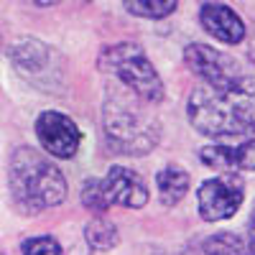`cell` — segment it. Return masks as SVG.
Listing matches in <instances>:
<instances>
[{"instance_id": "4fadbf2b", "label": "cell", "mask_w": 255, "mask_h": 255, "mask_svg": "<svg viewBox=\"0 0 255 255\" xmlns=\"http://www.w3.org/2000/svg\"><path fill=\"white\" fill-rule=\"evenodd\" d=\"M84 238H87L92 250H113L120 240L118 227L108 220H92L87 227H84Z\"/></svg>"}, {"instance_id": "8992f818", "label": "cell", "mask_w": 255, "mask_h": 255, "mask_svg": "<svg viewBox=\"0 0 255 255\" xmlns=\"http://www.w3.org/2000/svg\"><path fill=\"white\" fill-rule=\"evenodd\" d=\"M184 61L189 72L197 74L202 84H209V87H222V84H232L245 77L240 64L230 54L207 44H189L184 49Z\"/></svg>"}, {"instance_id": "9c48e42d", "label": "cell", "mask_w": 255, "mask_h": 255, "mask_svg": "<svg viewBox=\"0 0 255 255\" xmlns=\"http://www.w3.org/2000/svg\"><path fill=\"white\" fill-rule=\"evenodd\" d=\"M199 161L209 168L227 174H238V171H255V138L240 143V145H204L199 148Z\"/></svg>"}, {"instance_id": "7a4b0ae2", "label": "cell", "mask_w": 255, "mask_h": 255, "mask_svg": "<svg viewBox=\"0 0 255 255\" xmlns=\"http://www.w3.org/2000/svg\"><path fill=\"white\" fill-rule=\"evenodd\" d=\"M10 199L20 215H41L67 199V179L36 148H18L8 166Z\"/></svg>"}, {"instance_id": "e0dca14e", "label": "cell", "mask_w": 255, "mask_h": 255, "mask_svg": "<svg viewBox=\"0 0 255 255\" xmlns=\"http://www.w3.org/2000/svg\"><path fill=\"white\" fill-rule=\"evenodd\" d=\"M20 253L23 255H64L61 245L49 238V235H38V238H31L20 245Z\"/></svg>"}, {"instance_id": "30bf717a", "label": "cell", "mask_w": 255, "mask_h": 255, "mask_svg": "<svg viewBox=\"0 0 255 255\" xmlns=\"http://www.w3.org/2000/svg\"><path fill=\"white\" fill-rule=\"evenodd\" d=\"M199 20L209 36H215L222 44H240L245 38V23L243 18L222 3H204L199 8Z\"/></svg>"}, {"instance_id": "277c9868", "label": "cell", "mask_w": 255, "mask_h": 255, "mask_svg": "<svg viewBox=\"0 0 255 255\" xmlns=\"http://www.w3.org/2000/svg\"><path fill=\"white\" fill-rule=\"evenodd\" d=\"M100 69L118 77L123 87L145 105H158L163 100V82L158 72L148 61L145 51L133 41H120L105 49L100 54Z\"/></svg>"}, {"instance_id": "9a60e30c", "label": "cell", "mask_w": 255, "mask_h": 255, "mask_svg": "<svg viewBox=\"0 0 255 255\" xmlns=\"http://www.w3.org/2000/svg\"><path fill=\"white\" fill-rule=\"evenodd\" d=\"M176 0H130L125 3V10L133 13V15H140V18H166L176 10Z\"/></svg>"}, {"instance_id": "52a82bcc", "label": "cell", "mask_w": 255, "mask_h": 255, "mask_svg": "<svg viewBox=\"0 0 255 255\" xmlns=\"http://www.w3.org/2000/svg\"><path fill=\"white\" fill-rule=\"evenodd\" d=\"M36 138L46 153L56 158H72L79 151L82 130L69 115L59 110H46L36 118Z\"/></svg>"}, {"instance_id": "ac0fdd59", "label": "cell", "mask_w": 255, "mask_h": 255, "mask_svg": "<svg viewBox=\"0 0 255 255\" xmlns=\"http://www.w3.org/2000/svg\"><path fill=\"white\" fill-rule=\"evenodd\" d=\"M248 56H250L253 67H255V26H253V31H250V41H248Z\"/></svg>"}, {"instance_id": "6da1fadb", "label": "cell", "mask_w": 255, "mask_h": 255, "mask_svg": "<svg viewBox=\"0 0 255 255\" xmlns=\"http://www.w3.org/2000/svg\"><path fill=\"white\" fill-rule=\"evenodd\" d=\"M189 123L209 138L255 135V77L209 87L199 84L189 95Z\"/></svg>"}, {"instance_id": "3957f363", "label": "cell", "mask_w": 255, "mask_h": 255, "mask_svg": "<svg viewBox=\"0 0 255 255\" xmlns=\"http://www.w3.org/2000/svg\"><path fill=\"white\" fill-rule=\"evenodd\" d=\"M102 130L108 145L123 156H145L161 140V123L133 92H108L102 105Z\"/></svg>"}, {"instance_id": "ba28073f", "label": "cell", "mask_w": 255, "mask_h": 255, "mask_svg": "<svg viewBox=\"0 0 255 255\" xmlns=\"http://www.w3.org/2000/svg\"><path fill=\"white\" fill-rule=\"evenodd\" d=\"M100 186H102L108 207L118 204V207H128V209H143L148 204V197H151L143 176L125 166H113L100 179Z\"/></svg>"}, {"instance_id": "ffe728a7", "label": "cell", "mask_w": 255, "mask_h": 255, "mask_svg": "<svg viewBox=\"0 0 255 255\" xmlns=\"http://www.w3.org/2000/svg\"><path fill=\"white\" fill-rule=\"evenodd\" d=\"M0 255H5V253H0Z\"/></svg>"}, {"instance_id": "5b68a950", "label": "cell", "mask_w": 255, "mask_h": 255, "mask_svg": "<svg viewBox=\"0 0 255 255\" xmlns=\"http://www.w3.org/2000/svg\"><path fill=\"white\" fill-rule=\"evenodd\" d=\"M243 199H245V184L238 174H225V176H217V179H207L197 189L199 215L207 222L230 220L240 209Z\"/></svg>"}, {"instance_id": "2e32d148", "label": "cell", "mask_w": 255, "mask_h": 255, "mask_svg": "<svg viewBox=\"0 0 255 255\" xmlns=\"http://www.w3.org/2000/svg\"><path fill=\"white\" fill-rule=\"evenodd\" d=\"M82 204L92 209V212H108V202H105V194H102V186H100V179H87L82 186Z\"/></svg>"}, {"instance_id": "5bb4252c", "label": "cell", "mask_w": 255, "mask_h": 255, "mask_svg": "<svg viewBox=\"0 0 255 255\" xmlns=\"http://www.w3.org/2000/svg\"><path fill=\"white\" fill-rule=\"evenodd\" d=\"M204 253L207 255H255L245 240H240L238 235H230V232H220L215 238H207Z\"/></svg>"}, {"instance_id": "7c38bea8", "label": "cell", "mask_w": 255, "mask_h": 255, "mask_svg": "<svg viewBox=\"0 0 255 255\" xmlns=\"http://www.w3.org/2000/svg\"><path fill=\"white\" fill-rule=\"evenodd\" d=\"M189 184H191V179H189V174L184 171L181 166H176V163L163 166L161 171L156 174V191H158L161 204H166V207L179 204L186 197Z\"/></svg>"}, {"instance_id": "d6986e66", "label": "cell", "mask_w": 255, "mask_h": 255, "mask_svg": "<svg viewBox=\"0 0 255 255\" xmlns=\"http://www.w3.org/2000/svg\"><path fill=\"white\" fill-rule=\"evenodd\" d=\"M248 245H250V250L255 253V222H253V227H250V240H248Z\"/></svg>"}, {"instance_id": "8fae6325", "label": "cell", "mask_w": 255, "mask_h": 255, "mask_svg": "<svg viewBox=\"0 0 255 255\" xmlns=\"http://www.w3.org/2000/svg\"><path fill=\"white\" fill-rule=\"evenodd\" d=\"M10 59L23 74H38L51 69V49L38 38H18L10 46Z\"/></svg>"}]
</instances>
